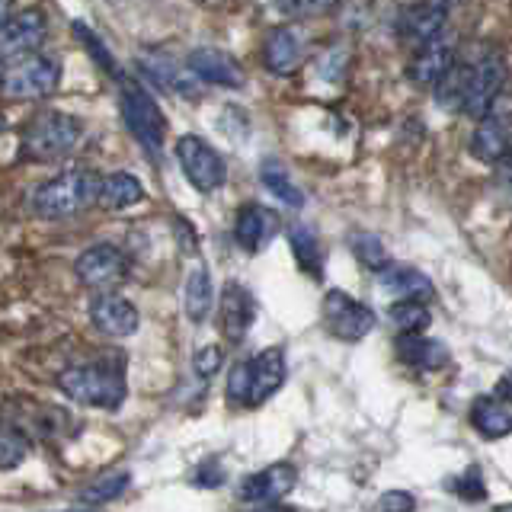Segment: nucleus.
Returning <instances> with one entry per match:
<instances>
[{"mask_svg": "<svg viewBox=\"0 0 512 512\" xmlns=\"http://www.w3.org/2000/svg\"><path fill=\"white\" fill-rule=\"evenodd\" d=\"M61 394L80 407L96 410H119L128 394L125 384V362L122 359H96L68 365L58 375Z\"/></svg>", "mask_w": 512, "mask_h": 512, "instance_id": "nucleus-1", "label": "nucleus"}, {"mask_svg": "<svg viewBox=\"0 0 512 512\" xmlns=\"http://www.w3.org/2000/svg\"><path fill=\"white\" fill-rule=\"evenodd\" d=\"M288 365L279 346L256 352L253 359L237 362L228 375V400L237 407H263L269 397H276L285 384Z\"/></svg>", "mask_w": 512, "mask_h": 512, "instance_id": "nucleus-2", "label": "nucleus"}, {"mask_svg": "<svg viewBox=\"0 0 512 512\" xmlns=\"http://www.w3.org/2000/svg\"><path fill=\"white\" fill-rule=\"evenodd\" d=\"M80 135H84V125H80L77 116L61 109H45L39 116H32L23 128V157L29 160H58L68 157Z\"/></svg>", "mask_w": 512, "mask_h": 512, "instance_id": "nucleus-3", "label": "nucleus"}, {"mask_svg": "<svg viewBox=\"0 0 512 512\" xmlns=\"http://www.w3.org/2000/svg\"><path fill=\"white\" fill-rule=\"evenodd\" d=\"M96 186H100V180H96L93 170H64L32 192V212L48 221L77 215L90 202H96Z\"/></svg>", "mask_w": 512, "mask_h": 512, "instance_id": "nucleus-4", "label": "nucleus"}, {"mask_svg": "<svg viewBox=\"0 0 512 512\" xmlns=\"http://www.w3.org/2000/svg\"><path fill=\"white\" fill-rule=\"evenodd\" d=\"M58 80H61L58 58L36 52L0 71V93L16 103L45 100V96H52L58 90Z\"/></svg>", "mask_w": 512, "mask_h": 512, "instance_id": "nucleus-5", "label": "nucleus"}, {"mask_svg": "<svg viewBox=\"0 0 512 512\" xmlns=\"http://www.w3.org/2000/svg\"><path fill=\"white\" fill-rule=\"evenodd\" d=\"M119 84H122V119L128 125V132L138 138L144 151L157 157L167 138L164 109H160L154 96L141 84H135V80H119Z\"/></svg>", "mask_w": 512, "mask_h": 512, "instance_id": "nucleus-6", "label": "nucleus"}, {"mask_svg": "<svg viewBox=\"0 0 512 512\" xmlns=\"http://www.w3.org/2000/svg\"><path fill=\"white\" fill-rule=\"evenodd\" d=\"M320 320H324L327 333L343 343L365 340L378 324L375 311L368 304L356 301L349 292H343V288H330L324 295V301H320Z\"/></svg>", "mask_w": 512, "mask_h": 512, "instance_id": "nucleus-7", "label": "nucleus"}, {"mask_svg": "<svg viewBox=\"0 0 512 512\" xmlns=\"http://www.w3.org/2000/svg\"><path fill=\"white\" fill-rule=\"evenodd\" d=\"M176 160H180L183 176L199 192H215L228 180V164L221 151L199 135H183L176 141Z\"/></svg>", "mask_w": 512, "mask_h": 512, "instance_id": "nucleus-8", "label": "nucleus"}, {"mask_svg": "<svg viewBox=\"0 0 512 512\" xmlns=\"http://www.w3.org/2000/svg\"><path fill=\"white\" fill-rule=\"evenodd\" d=\"M48 36V20L42 10H20L10 13L4 23H0V64L4 61H20L36 55L42 42Z\"/></svg>", "mask_w": 512, "mask_h": 512, "instance_id": "nucleus-9", "label": "nucleus"}, {"mask_svg": "<svg viewBox=\"0 0 512 512\" xmlns=\"http://www.w3.org/2000/svg\"><path fill=\"white\" fill-rule=\"evenodd\" d=\"M74 272L87 288H96V295L112 292L128 279V256L112 244H93L77 256Z\"/></svg>", "mask_w": 512, "mask_h": 512, "instance_id": "nucleus-10", "label": "nucleus"}, {"mask_svg": "<svg viewBox=\"0 0 512 512\" xmlns=\"http://www.w3.org/2000/svg\"><path fill=\"white\" fill-rule=\"evenodd\" d=\"M503 87H506V61L500 55H487L484 61L471 64L468 93H464L461 112L471 119H484L503 96Z\"/></svg>", "mask_w": 512, "mask_h": 512, "instance_id": "nucleus-11", "label": "nucleus"}, {"mask_svg": "<svg viewBox=\"0 0 512 512\" xmlns=\"http://www.w3.org/2000/svg\"><path fill=\"white\" fill-rule=\"evenodd\" d=\"M256 320V298L247 285L240 282H228L221 288V301H218V324H221V333L228 343H244L247 333Z\"/></svg>", "mask_w": 512, "mask_h": 512, "instance_id": "nucleus-12", "label": "nucleus"}, {"mask_svg": "<svg viewBox=\"0 0 512 512\" xmlns=\"http://www.w3.org/2000/svg\"><path fill=\"white\" fill-rule=\"evenodd\" d=\"M295 484H298V468H295V464H288V461H279V464H269V468L240 480L237 496L244 503H253V506L279 503L285 493L295 490Z\"/></svg>", "mask_w": 512, "mask_h": 512, "instance_id": "nucleus-13", "label": "nucleus"}, {"mask_svg": "<svg viewBox=\"0 0 512 512\" xmlns=\"http://www.w3.org/2000/svg\"><path fill=\"white\" fill-rule=\"evenodd\" d=\"M509 116H506V106L496 100V106L487 112L484 119H477V128L471 135V154L480 160V164H503L509 157Z\"/></svg>", "mask_w": 512, "mask_h": 512, "instance_id": "nucleus-14", "label": "nucleus"}, {"mask_svg": "<svg viewBox=\"0 0 512 512\" xmlns=\"http://www.w3.org/2000/svg\"><path fill=\"white\" fill-rule=\"evenodd\" d=\"M448 4H407V7H400L397 10V36L410 42V45H426L432 39H439L442 36V29L448 23Z\"/></svg>", "mask_w": 512, "mask_h": 512, "instance_id": "nucleus-15", "label": "nucleus"}, {"mask_svg": "<svg viewBox=\"0 0 512 512\" xmlns=\"http://www.w3.org/2000/svg\"><path fill=\"white\" fill-rule=\"evenodd\" d=\"M186 68L192 71V77L224 90H240L247 84L244 68L228 52H221V48H192L186 55Z\"/></svg>", "mask_w": 512, "mask_h": 512, "instance_id": "nucleus-16", "label": "nucleus"}, {"mask_svg": "<svg viewBox=\"0 0 512 512\" xmlns=\"http://www.w3.org/2000/svg\"><path fill=\"white\" fill-rule=\"evenodd\" d=\"M90 324L103 336H132L138 330V308L119 292H100L90 301Z\"/></svg>", "mask_w": 512, "mask_h": 512, "instance_id": "nucleus-17", "label": "nucleus"}, {"mask_svg": "<svg viewBox=\"0 0 512 512\" xmlns=\"http://www.w3.org/2000/svg\"><path fill=\"white\" fill-rule=\"evenodd\" d=\"M304 39L295 26H276L269 29V36L263 42V64L266 71L276 77H292L301 64H304Z\"/></svg>", "mask_w": 512, "mask_h": 512, "instance_id": "nucleus-18", "label": "nucleus"}, {"mask_svg": "<svg viewBox=\"0 0 512 512\" xmlns=\"http://www.w3.org/2000/svg\"><path fill=\"white\" fill-rule=\"evenodd\" d=\"M452 64H455V45L439 36L416 48V55L407 64V80L416 87H436Z\"/></svg>", "mask_w": 512, "mask_h": 512, "instance_id": "nucleus-19", "label": "nucleus"}, {"mask_svg": "<svg viewBox=\"0 0 512 512\" xmlns=\"http://www.w3.org/2000/svg\"><path fill=\"white\" fill-rule=\"evenodd\" d=\"M394 352L397 359L410 365L413 372H442L448 365V346L432 340V336H423V333H400L394 340Z\"/></svg>", "mask_w": 512, "mask_h": 512, "instance_id": "nucleus-20", "label": "nucleus"}, {"mask_svg": "<svg viewBox=\"0 0 512 512\" xmlns=\"http://www.w3.org/2000/svg\"><path fill=\"white\" fill-rule=\"evenodd\" d=\"M272 234H276V215L263 205H240V212L234 218V240L240 250L247 253H260Z\"/></svg>", "mask_w": 512, "mask_h": 512, "instance_id": "nucleus-21", "label": "nucleus"}, {"mask_svg": "<svg viewBox=\"0 0 512 512\" xmlns=\"http://www.w3.org/2000/svg\"><path fill=\"white\" fill-rule=\"evenodd\" d=\"M378 279H381V288L394 292L400 301H420V304H426V301L436 298V288H432L426 272L413 269V266H404V263H388L378 272Z\"/></svg>", "mask_w": 512, "mask_h": 512, "instance_id": "nucleus-22", "label": "nucleus"}, {"mask_svg": "<svg viewBox=\"0 0 512 512\" xmlns=\"http://www.w3.org/2000/svg\"><path fill=\"white\" fill-rule=\"evenodd\" d=\"M138 202H144V186L135 173L128 170H116L100 180L96 186V205L103 212H125V208H135Z\"/></svg>", "mask_w": 512, "mask_h": 512, "instance_id": "nucleus-23", "label": "nucleus"}, {"mask_svg": "<svg viewBox=\"0 0 512 512\" xmlns=\"http://www.w3.org/2000/svg\"><path fill=\"white\" fill-rule=\"evenodd\" d=\"M183 308H186V317L192 320V324H202V320L212 314L215 285H212V272H208V266L189 269L186 288H183Z\"/></svg>", "mask_w": 512, "mask_h": 512, "instance_id": "nucleus-24", "label": "nucleus"}, {"mask_svg": "<svg viewBox=\"0 0 512 512\" xmlns=\"http://www.w3.org/2000/svg\"><path fill=\"white\" fill-rule=\"evenodd\" d=\"M471 426L487 439H503L512 429V416H509V404H500L493 394L477 397L471 404Z\"/></svg>", "mask_w": 512, "mask_h": 512, "instance_id": "nucleus-25", "label": "nucleus"}, {"mask_svg": "<svg viewBox=\"0 0 512 512\" xmlns=\"http://www.w3.org/2000/svg\"><path fill=\"white\" fill-rule=\"evenodd\" d=\"M288 244H292L295 263L301 266V272L320 279L324 276V247H320V237L311 224H292L288 228Z\"/></svg>", "mask_w": 512, "mask_h": 512, "instance_id": "nucleus-26", "label": "nucleus"}, {"mask_svg": "<svg viewBox=\"0 0 512 512\" xmlns=\"http://www.w3.org/2000/svg\"><path fill=\"white\" fill-rule=\"evenodd\" d=\"M468 77H471V64L455 61L436 84V106H442L445 112H461L464 93H468Z\"/></svg>", "mask_w": 512, "mask_h": 512, "instance_id": "nucleus-27", "label": "nucleus"}, {"mask_svg": "<svg viewBox=\"0 0 512 512\" xmlns=\"http://www.w3.org/2000/svg\"><path fill=\"white\" fill-rule=\"evenodd\" d=\"M128 484H132V474H128V471L103 474V477L90 480V484L80 490V503H87V506H106L112 500H119V496L128 490Z\"/></svg>", "mask_w": 512, "mask_h": 512, "instance_id": "nucleus-28", "label": "nucleus"}, {"mask_svg": "<svg viewBox=\"0 0 512 512\" xmlns=\"http://www.w3.org/2000/svg\"><path fill=\"white\" fill-rule=\"evenodd\" d=\"M260 180L279 202L292 205V208H304V192L292 183V176H288V170L279 164V160H266L260 167Z\"/></svg>", "mask_w": 512, "mask_h": 512, "instance_id": "nucleus-29", "label": "nucleus"}, {"mask_svg": "<svg viewBox=\"0 0 512 512\" xmlns=\"http://www.w3.org/2000/svg\"><path fill=\"white\" fill-rule=\"evenodd\" d=\"M29 436L13 423H0V471H13L29 458Z\"/></svg>", "mask_w": 512, "mask_h": 512, "instance_id": "nucleus-30", "label": "nucleus"}, {"mask_svg": "<svg viewBox=\"0 0 512 512\" xmlns=\"http://www.w3.org/2000/svg\"><path fill=\"white\" fill-rule=\"evenodd\" d=\"M349 250L356 253V260L365 269H372V272H381L384 266L391 263V256H388V250H384L381 237L368 234V231H356V234H352L349 237Z\"/></svg>", "mask_w": 512, "mask_h": 512, "instance_id": "nucleus-31", "label": "nucleus"}, {"mask_svg": "<svg viewBox=\"0 0 512 512\" xmlns=\"http://www.w3.org/2000/svg\"><path fill=\"white\" fill-rule=\"evenodd\" d=\"M391 324L400 333H423L432 324V314L420 301H397L391 308Z\"/></svg>", "mask_w": 512, "mask_h": 512, "instance_id": "nucleus-32", "label": "nucleus"}, {"mask_svg": "<svg viewBox=\"0 0 512 512\" xmlns=\"http://www.w3.org/2000/svg\"><path fill=\"white\" fill-rule=\"evenodd\" d=\"M74 36L80 39V42H84L87 45V52H90V58L96 61V64H100V68L103 71H109V77H116V80H122V71H119V64H116V58H112V52H109V48L100 42V36H96V32L87 26V23H80V20H74Z\"/></svg>", "mask_w": 512, "mask_h": 512, "instance_id": "nucleus-33", "label": "nucleus"}, {"mask_svg": "<svg viewBox=\"0 0 512 512\" xmlns=\"http://www.w3.org/2000/svg\"><path fill=\"white\" fill-rule=\"evenodd\" d=\"M221 365H224V349L218 343H208L192 356V372L199 378H215Z\"/></svg>", "mask_w": 512, "mask_h": 512, "instance_id": "nucleus-34", "label": "nucleus"}, {"mask_svg": "<svg viewBox=\"0 0 512 512\" xmlns=\"http://www.w3.org/2000/svg\"><path fill=\"white\" fill-rule=\"evenodd\" d=\"M452 490L461 496V500H484V496H487L484 477H480L477 468H468V471H464V474L455 480V484H452Z\"/></svg>", "mask_w": 512, "mask_h": 512, "instance_id": "nucleus-35", "label": "nucleus"}, {"mask_svg": "<svg viewBox=\"0 0 512 512\" xmlns=\"http://www.w3.org/2000/svg\"><path fill=\"white\" fill-rule=\"evenodd\" d=\"M224 480H228V474H224V468H221V461H218V458L202 461L199 468H196V474H192V484H196V487H208V490L221 487Z\"/></svg>", "mask_w": 512, "mask_h": 512, "instance_id": "nucleus-36", "label": "nucleus"}, {"mask_svg": "<svg viewBox=\"0 0 512 512\" xmlns=\"http://www.w3.org/2000/svg\"><path fill=\"white\" fill-rule=\"evenodd\" d=\"M375 509L378 512H416V496L407 490H388L378 496Z\"/></svg>", "mask_w": 512, "mask_h": 512, "instance_id": "nucleus-37", "label": "nucleus"}, {"mask_svg": "<svg viewBox=\"0 0 512 512\" xmlns=\"http://www.w3.org/2000/svg\"><path fill=\"white\" fill-rule=\"evenodd\" d=\"M250 512H298V509L282 506V503H260V506H253Z\"/></svg>", "mask_w": 512, "mask_h": 512, "instance_id": "nucleus-38", "label": "nucleus"}, {"mask_svg": "<svg viewBox=\"0 0 512 512\" xmlns=\"http://www.w3.org/2000/svg\"><path fill=\"white\" fill-rule=\"evenodd\" d=\"M500 404H509V378H500V384H496V394H493Z\"/></svg>", "mask_w": 512, "mask_h": 512, "instance_id": "nucleus-39", "label": "nucleus"}, {"mask_svg": "<svg viewBox=\"0 0 512 512\" xmlns=\"http://www.w3.org/2000/svg\"><path fill=\"white\" fill-rule=\"evenodd\" d=\"M7 16H10V4H0V23H4Z\"/></svg>", "mask_w": 512, "mask_h": 512, "instance_id": "nucleus-40", "label": "nucleus"}, {"mask_svg": "<svg viewBox=\"0 0 512 512\" xmlns=\"http://www.w3.org/2000/svg\"><path fill=\"white\" fill-rule=\"evenodd\" d=\"M4 128H7V119H4V116H0V132H4Z\"/></svg>", "mask_w": 512, "mask_h": 512, "instance_id": "nucleus-41", "label": "nucleus"}, {"mask_svg": "<svg viewBox=\"0 0 512 512\" xmlns=\"http://www.w3.org/2000/svg\"><path fill=\"white\" fill-rule=\"evenodd\" d=\"M496 512H509V506H496Z\"/></svg>", "mask_w": 512, "mask_h": 512, "instance_id": "nucleus-42", "label": "nucleus"}, {"mask_svg": "<svg viewBox=\"0 0 512 512\" xmlns=\"http://www.w3.org/2000/svg\"><path fill=\"white\" fill-rule=\"evenodd\" d=\"M64 512H90V509H64Z\"/></svg>", "mask_w": 512, "mask_h": 512, "instance_id": "nucleus-43", "label": "nucleus"}, {"mask_svg": "<svg viewBox=\"0 0 512 512\" xmlns=\"http://www.w3.org/2000/svg\"><path fill=\"white\" fill-rule=\"evenodd\" d=\"M0 71H4V68H0Z\"/></svg>", "mask_w": 512, "mask_h": 512, "instance_id": "nucleus-44", "label": "nucleus"}]
</instances>
